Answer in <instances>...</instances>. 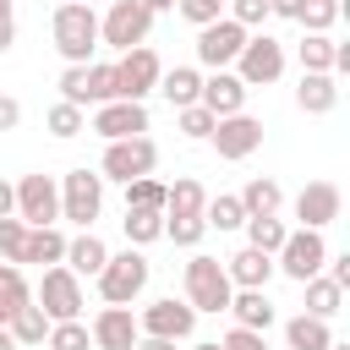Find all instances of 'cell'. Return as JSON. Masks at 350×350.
I'll return each instance as SVG.
<instances>
[{"mask_svg": "<svg viewBox=\"0 0 350 350\" xmlns=\"http://www.w3.org/2000/svg\"><path fill=\"white\" fill-rule=\"evenodd\" d=\"M49 33H55V49H60L66 66H88L93 49H98V11L82 5V0H60Z\"/></svg>", "mask_w": 350, "mask_h": 350, "instance_id": "cell-1", "label": "cell"}, {"mask_svg": "<svg viewBox=\"0 0 350 350\" xmlns=\"http://www.w3.org/2000/svg\"><path fill=\"white\" fill-rule=\"evenodd\" d=\"M148 257H142V246H126V252H109V262L98 268V295H104V306H131L142 290H148Z\"/></svg>", "mask_w": 350, "mask_h": 350, "instance_id": "cell-2", "label": "cell"}, {"mask_svg": "<svg viewBox=\"0 0 350 350\" xmlns=\"http://www.w3.org/2000/svg\"><path fill=\"white\" fill-rule=\"evenodd\" d=\"M230 295H235V284H230L224 262L208 257V252H191V262H186V301H191V312H224Z\"/></svg>", "mask_w": 350, "mask_h": 350, "instance_id": "cell-3", "label": "cell"}, {"mask_svg": "<svg viewBox=\"0 0 350 350\" xmlns=\"http://www.w3.org/2000/svg\"><path fill=\"white\" fill-rule=\"evenodd\" d=\"M148 33H153V11L142 0H109V11L98 16V44H109L120 55L148 44Z\"/></svg>", "mask_w": 350, "mask_h": 350, "instance_id": "cell-4", "label": "cell"}, {"mask_svg": "<svg viewBox=\"0 0 350 350\" xmlns=\"http://www.w3.org/2000/svg\"><path fill=\"white\" fill-rule=\"evenodd\" d=\"M235 77H241L246 88L279 82V77H284V44H279L273 33H246V44H241V55H235Z\"/></svg>", "mask_w": 350, "mask_h": 350, "instance_id": "cell-5", "label": "cell"}, {"mask_svg": "<svg viewBox=\"0 0 350 350\" xmlns=\"http://www.w3.org/2000/svg\"><path fill=\"white\" fill-rule=\"evenodd\" d=\"M153 164H159V148H153V137L142 131V137H120V142H109L104 159H98V175L126 186V180H137V175H153Z\"/></svg>", "mask_w": 350, "mask_h": 350, "instance_id": "cell-6", "label": "cell"}, {"mask_svg": "<svg viewBox=\"0 0 350 350\" xmlns=\"http://www.w3.org/2000/svg\"><path fill=\"white\" fill-rule=\"evenodd\" d=\"M98 213H104V175L71 170V175L60 180V219H71L77 230H93Z\"/></svg>", "mask_w": 350, "mask_h": 350, "instance_id": "cell-7", "label": "cell"}, {"mask_svg": "<svg viewBox=\"0 0 350 350\" xmlns=\"http://www.w3.org/2000/svg\"><path fill=\"white\" fill-rule=\"evenodd\" d=\"M323 262H328L323 230H290V235H284V246L273 252V268H279L284 279H295V284H306L312 273H323Z\"/></svg>", "mask_w": 350, "mask_h": 350, "instance_id": "cell-8", "label": "cell"}, {"mask_svg": "<svg viewBox=\"0 0 350 350\" xmlns=\"http://www.w3.org/2000/svg\"><path fill=\"white\" fill-rule=\"evenodd\" d=\"M38 306H44V317L49 323H66V317H82V279L66 268V262H49L44 268V279H38Z\"/></svg>", "mask_w": 350, "mask_h": 350, "instance_id": "cell-9", "label": "cell"}, {"mask_svg": "<svg viewBox=\"0 0 350 350\" xmlns=\"http://www.w3.org/2000/svg\"><path fill=\"white\" fill-rule=\"evenodd\" d=\"M241 44H246V27L230 22V16H213V22L197 27V66H208V71H230L235 55H241Z\"/></svg>", "mask_w": 350, "mask_h": 350, "instance_id": "cell-10", "label": "cell"}, {"mask_svg": "<svg viewBox=\"0 0 350 350\" xmlns=\"http://www.w3.org/2000/svg\"><path fill=\"white\" fill-rule=\"evenodd\" d=\"M208 142L219 148V159H252V153L262 148V120H257V115H246V109L219 115V120H213V131H208Z\"/></svg>", "mask_w": 350, "mask_h": 350, "instance_id": "cell-11", "label": "cell"}, {"mask_svg": "<svg viewBox=\"0 0 350 350\" xmlns=\"http://www.w3.org/2000/svg\"><path fill=\"white\" fill-rule=\"evenodd\" d=\"M137 328L142 334H153V339H191V328H197V312H191V301H175V295H164V301H148L142 312H137Z\"/></svg>", "mask_w": 350, "mask_h": 350, "instance_id": "cell-12", "label": "cell"}, {"mask_svg": "<svg viewBox=\"0 0 350 350\" xmlns=\"http://www.w3.org/2000/svg\"><path fill=\"white\" fill-rule=\"evenodd\" d=\"M159 71H164V66H159V55H153L148 44H137V49H126V55L115 60V93L142 104V98L159 88Z\"/></svg>", "mask_w": 350, "mask_h": 350, "instance_id": "cell-13", "label": "cell"}, {"mask_svg": "<svg viewBox=\"0 0 350 350\" xmlns=\"http://www.w3.org/2000/svg\"><path fill=\"white\" fill-rule=\"evenodd\" d=\"M16 219H22L27 230L55 224V219H60V186H55L49 175H22V180H16Z\"/></svg>", "mask_w": 350, "mask_h": 350, "instance_id": "cell-14", "label": "cell"}, {"mask_svg": "<svg viewBox=\"0 0 350 350\" xmlns=\"http://www.w3.org/2000/svg\"><path fill=\"white\" fill-rule=\"evenodd\" d=\"M93 131H98L104 142L142 137V131H148V104H137V98H109V104H93Z\"/></svg>", "mask_w": 350, "mask_h": 350, "instance_id": "cell-15", "label": "cell"}, {"mask_svg": "<svg viewBox=\"0 0 350 350\" xmlns=\"http://www.w3.org/2000/svg\"><path fill=\"white\" fill-rule=\"evenodd\" d=\"M339 208H345V191H339L334 180H306L301 197H295V219H301V230H328V224L339 219Z\"/></svg>", "mask_w": 350, "mask_h": 350, "instance_id": "cell-16", "label": "cell"}, {"mask_svg": "<svg viewBox=\"0 0 350 350\" xmlns=\"http://www.w3.org/2000/svg\"><path fill=\"white\" fill-rule=\"evenodd\" d=\"M88 334H93V350H131V345L142 339L131 306H104V312L88 323Z\"/></svg>", "mask_w": 350, "mask_h": 350, "instance_id": "cell-17", "label": "cell"}, {"mask_svg": "<svg viewBox=\"0 0 350 350\" xmlns=\"http://www.w3.org/2000/svg\"><path fill=\"white\" fill-rule=\"evenodd\" d=\"M246 93H252V88H246L235 71H213V77H202L197 104L213 109V115H235V109H246Z\"/></svg>", "mask_w": 350, "mask_h": 350, "instance_id": "cell-18", "label": "cell"}, {"mask_svg": "<svg viewBox=\"0 0 350 350\" xmlns=\"http://www.w3.org/2000/svg\"><path fill=\"white\" fill-rule=\"evenodd\" d=\"M224 273H230L235 290H268V279H273V257L257 252V246H241L235 257H224Z\"/></svg>", "mask_w": 350, "mask_h": 350, "instance_id": "cell-19", "label": "cell"}, {"mask_svg": "<svg viewBox=\"0 0 350 350\" xmlns=\"http://www.w3.org/2000/svg\"><path fill=\"white\" fill-rule=\"evenodd\" d=\"M295 104H301V115H328V109L339 104V82H334V71H301V82H295Z\"/></svg>", "mask_w": 350, "mask_h": 350, "instance_id": "cell-20", "label": "cell"}, {"mask_svg": "<svg viewBox=\"0 0 350 350\" xmlns=\"http://www.w3.org/2000/svg\"><path fill=\"white\" fill-rule=\"evenodd\" d=\"M224 312H230L241 328H257V334H268V328H273V317H279V312H273V301H268V290H235Z\"/></svg>", "mask_w": 350, "mask_h": 350, "instance_id": "cell-21", "label": "cell"}, {"mask_svg": "<svg viewBox=\"0 0 350 350\" xmlns=\"http://www.w3.org/2000/svg\"><path fill=\"white\" fill-rule=\"evenodd\" d=\"M104 262H109V246H104L93 230H82V235H71V241H66V268H71L77 279H82V273H88V279H98V268H104Z\"/></svg>", "mask_w": 350, "mask_h": 350, "instance_id": "cell-22", "label": "cell"}, {"mask_svg": "<svg viewBox=\"0 0 350 350\" xmlns=\"http://www.w3.org/2000/svg\"><path fill=\"white\" fill-rule=\"evenodd\" d=\"M235 197H241L246 219H262V213H279V208H284V191H279V180H273V175H252Z\"/></svg>", "mask_w": 350, "mask_h": 350, "instance_id": "cell-23", "label": "cell"}, {"mask_svg": "<svg viewBox=\"0 0 350 350\" xmlns=\"http://www.w3.org/2000/svg\"><path fill=\"white\" fill-rule=\"evenodd\" d=\"M16 262H38V268H49V262H66V235L55 230V224H38V230H27V241H22V257Z\"/></svg>", "mask_w": 350, "mask_h": 350, "instance_id": "cell-24", "label": "cell"}, {"mask_svg": "<svg viewBox=\"0 0 350 350\" xmlns=\"http://www.w3.org/2000/svg\"><path fill=\"white\" fill-rule=\"evenodd\" d=\"M328 317H312V312H295L290 323H284V345L290 350H328Z\"/></svg>", "mask_w": 350, "mask_h": 350, "instance_id": "cell-25", "label": "cell"}, {"mask_svg": "<svg viewBox=\"0 0 350 350\" xmlns=\"http://www.w3.org/2000/svg\"><path fill=\"white\" fill-rule=\"evenodd\" d=\"M159 93H164L175 109L197 104V93H202V71H197V66H175V71H159Z\"/></svg>", "mask_w": 350, "mask_h": 350, "instance_id": "cell-26", "label": "cell"}, {"mask_svg": "<svg viewBox=\"0 0 350 350\" xmlns=\"http://www.w3.org/2000/svg\"><path fill=\"white\" fill-rule=\"evenodd\" d=\"M202 202H208V191H202V180H191V175H180V180L164 191V213H170V219H202Z\"/></svg>", "mask_w": 350, "mask_h": 350, "instance_id": "cell-27", "label": "cell"}, {"mask_svg": "<svg viewBox=\"0 0 350 350\" xmlns=\"http://www.w3.org/2000/svg\"><path fill=\"white\" fill-rule=\"evenodd\" d=\"M301 290H306V312H312V317H339V312H345V290H339L328 273H312Z\"/></svg>", "mask_w": 350, "mask_h": 350, "instance_id": "cell-28", "label": "cell"}, {"mask_svg": "<svg viewBox=\"0 0 350 350\" xmlns=\"http://www.w3.org/2000/svg\"><path fill=\"white\" fill-rule=\"evenodd\" d=\"M126 241L131 246H153V241H164V208H126Z\"/></svg>", "mask_w": 350, "mask_h": 350, "instance_id": "cell-29", "label": "cell"}, {"mask_svg": "<svg viewBox=\"0 0 350 350\" xmlns=\"http://www.w3.org/2000/svg\"><path fill=\"white\" fill-rule=\"evenodd\" d=\"M5 328H11V339H16V345H44L49 317H44V306H38V301H22V306L11 312V323H5Z\"/></svg>", "mask_w": 350, "mask_h": 350, "instance_id": "cell-30", "label": "cell"}, {"mask_svg": "<svg viewBox=\"0 0 350 350\" xmlns=\"http://www.w3.org/2000/svg\"><path fill=\"white\" fill-rule=\"evenodd\" d=\"M295 55H301V71H334V55H339V44H334L328 33H301Z\"/></svg>", "mask_w": 350, "mask_h": 350, "instance_id": "cell-31", "label": "cell"}, {"mask_svg": "<svg viewBox=\"0 0 350 350\" xmlns=\"http://www.w3.org/2000/svg\"><path fill=\"white\" fill-rule=\"evenodd\" d=\"M202 224H208V230H241V224H246V208H241V197H235V191H224V197H208V202H202Z\"/></svg>", "mask_w": 350, "mask_h": 350, "instance_id": "cell-32", "label": "cell"}, {"mask_svg": "<svg viewBox=\"0 0 350 350\" xmlns=\"http://www.w3.org/2000/svg\"><path fill=\"white\" fill-rule=\"evenodd\" d=\"M241 230H246V246H257V252H268V257H273V252L284 246V235H290L279 213H262V219H246Z\"/></svg>", "mask_w": 350, "mask_h": 350, "instance_id": "cell-33", "label": "cell"}, {"mask_svg": "<svg viewBox=\"0 0 350 350\" xmlns=\"http://www.w3.org/2000/svg\"><path fill=\"white\" fill-rule=\"evenodd\" d=\"M22 301H33V290H27V279H22V268L0 257V323H11V312H16Z\"/></svg>", "mask_w": 350, "mask_h": 350, "instance_id": "cell-34", "label": "cell"}, {"mask_svg": "<svg viewBox=\"0 0 350 350\" xmlns=\"http://www.w3.org/2000/svg\"><path fill=\"white\" fill-rule=\"evenodd\" d=\"M44 126H49V137H60V142H71V137H82L88 131V109H77V104H49V115H44Z\"/></svg>", "mask_w": 350, "mask_h": 350, "instance_id": "cell-35", "label": "cell"}, {"mask_svg": "<svg viewBox=\"0 0 350 350\" xmlns=\"http://www.w3.org/2000/svg\"><path fill=\"white\" fill-rule=\"evenodd\" d=\"M44 345H49V350H93V334H88L82 317H66V323H49Z\"/></svg>", "mask_w": 350, "mask_h": 350, "instance_id": "cell-36", "label": "cell"}, {"mask_svg": "<svg viewBox=\"0 0 350 350\" xmlns=\"http://www.w3.org/2000/svg\"><path fill=\"white\" fill-rule=\"evenodd\" d=\"M339 11H345L339 0H301V16L295 22H301V33H328L339 22Z\"/></svg>", "mask_w": 350, "mask_h": 350, "instance_id": "cell-37", "label": "cell"}, {"mask_svg": "<svg viewBox=\"0 0 350 350\" xmlns=\"http://www.w3.org/2000/svg\"><path fill=\"white\" fill-rule=\"evenodd\" d=\"M115 93V60H88V104H109Z\"/></svg>", "mask_w": 350, "mask_h": 350, "instance_id": "cell-38", "label": "cell"}, {"mask_svg": "<svg viewBox=\"0 0 350 350\" xmlns=\"http://www.w3.org/2000/svg\"><path fill=\"white\" fill-rule=\"evenodd\" d=\"M164 180H153V175H137V180H126V208H164Z\"/></svg>", "mask_w": 350, "mask_h": 350, "instance_id": "cell-39", "label": "cell"}, {"mask_svg": "<svg viewBox=\"0 0 350 350\" xmlns=\"http://www.w3.org/2000/svg\"><path fill=\"white\" fill-rule=\"evenodd\" d=\"M175 120H180V131L191 137V142H208V131H213V109H202V104H186V109H175Z\"/></svg>", "mask_w": 350, "mask_h": 350, "instance_id": "cell-40", "label": "cell"}, {"mask_svg": "<svg viewBox=\"0 0 350 350\" xmlns=\"http://www.w3.org/2000/svg\"><path fill=\"white\" fill-rule=\"evenodd\" d=\"M208 235V224L202 219H170L164 213V241H175V246H186V252H197V241Z\"/></svg>", "mask_w": 350, "mask_h": 350, "instance_id": "cell-41", "label": "cell"}, {"mask_svg": "<svg viewBox=\"0 0 350 350\" xmlns=\"http://www.w3.org/2000/svg\"><path fill=\"white\" fill-rule=\"evenodd\" d=\"M224 16H230V22H241V27L252 33V27H262V22H268V0H224Z\"/></svg>", "mask_w": 350, "mask_h": 350, "instance_id": "cell-42", "label": "cell"}, {"mask_svg": "<svg viewBox=\"0 0 350 350\" xmlns=\"http://www.w3.org/2000/svg\"><path fill=\"white\" fill-rule=\"evenodd\" d=\"M60 98L77 104V109H88V66H66L60 71Z\"/></svg>", "mask_w": 350, "mask_h": 350, "instance_id": "cell-43", "label": "cell"}, {"mask_svg": "<svg viewBox=\"0 0 350 350\" xmlns=\"http://www.w3.org/2000/svg\"><path fill=\"white\" fill-rule=\"evenodd\" d=\"M22 241H27V224H22L16 213H5V219H0V257L16 262V257H22Z\"/></svg>", "mask_w": 350, "mask_h": 350, "instance_id": "cell-44", "label": "cell"}, {"mask_svg": "<svg viewBox=\"0 0 350 350\" xmlns=\"http://www.w3.org/2000/svg\"><path fill=\"white\" fill-rule=\"evenodd\" d=\"M175 11L191 22V27H202V22H213V16H224V0H175Z\"/></svg>", "mask_w": 350, "mask_h": 350, "instance_id": "cell-45", "label": "cell"}, {"mask_svg": "<svg viewBox=\"0 0 350 350\" xmlns=\"http://www.w3.org/2000/svg\"><path fill=\"white\" fill-rule=\"evenodd\" d=\"M219 350H268V334H257V328H230L224 339H219Z\"/></svg>", "mask_w": 350, "mask_h": 350, "instance_id": "cell-46", "label": "cell"}, {"mask_svg": "<svg viewBox=\"0 0 350 350\" xmlns=\"http://www.w3.org/2000/svg\"><path fill=\"white\" fill-rule=\"evenodd\" d=\"M16 44V11H11V0H0V55Z\"/></svg>", "mask_w": 350, "mask_h": 350, "instance_id": "cell-47", "label": "cell"}, {"mask_svg": "<svg viewBox=\"0 0 350 350\" xmlns=\"http://www.w3.org/2000/svg\"><path fill=\"white\" fill-rule=\"evenodd\" d=\"M16 126H22V104L11 93H0V131H16Z\"/></svg>", "mask_w": 350, "mask_h": 350, "instance_id": "cell-48", "label": "cell"}, {"mask_svg": "<svg viewBox=\"0 0 350 350\" xmlns=\"http://www.w3.org/2000/svg\"><path fill=\"white\" fill-rule=\"evenodd\" d=\"M268 16H290L295 22L301 16V0H268Z\"/></svg>", "mask_w": 350, "mask_h": 350, "instance_id": "cell-49", "label": "cell"}, {"mask_svg": "<svg viewBox=\"0 0 350 350\" xmlns=\"http://www.w3.org/2000/svg\"><path fill=\"white\" fill-rule=\"evenodd\" d=\"M5 213H16V186H11V180H0V219H5Z\"/></svg>", "mask_w": 350, "mask_h": 350, "instance_id": "cell-50", "label": "cell"}, {"mask_svg": "<svg viewBox=\"0 0 350 350\" xmlns=\"http://www.w3.org/2000/svg\"><path fill=\"white\" fill-rule=\"evenodd\" d=\"M131 350H175V339H153V334H142Z\"/></svg>", "mask_w": 350, "mask_h": 350, "instance_id": "cell-51", "label": "cell"}, {"mask_svg": "<svg viewBox=\"0 0 350 350\" xmlns=\"http://www.w3.org/2000/svg\"><path fill=\"white\" fill-rule=\"evenodd\" d=\"M0 350H22V345L11 339V328H5V323H0Z\"/></svg>", "mask_w": 350, "mask_h": 350, "instance_id": "cell-52", "label": "cell"}, {"mask_svg": "<svg viewBox=\"0 0 350 350\" xmlns=\"http://www.w3.org/2000/svg\"><path fill=\"white\" fill-rule=\"evenodd\" d=\"M142 5H148L153 16H159V11H175V0H142Z\"/></svg>", "mask_w": 350, "mask_h": 350, "instance_id": "cell-53", "label": "cell"}, {"mask_svg": "<svg viewBox=\"0 0 350 350\" xmlns=\"http://www.w3.org/2000/svg\"><path fill=\"white\" fill-rule=\"evenodd\" d=\"M328 350H350V339H328Z\"/></svg>", "mask_w": 350, "mask_h": 350, "instance_id": "cell-54", "label": "cell"}, {"mask_svg": "<svg viewBox=\"0 0 350 350\" xmlns=\"http://www.w3.org/2000/svg\"><path fill=\"white\" fill-rule=\"evenodd\" d=\"M191 350H219V339H202V345H191Z\"/></svg>", "mask_w": 350, "mask_h": 350, "instance_id": "cell-55", "label": "cell"}, {"mask_svg": "<svg viewBox=\"0 0 350 350\" xmlns=\"http://www.w3.org/2000/svg\"><path fill=\"white\" fill-rule=\"evenodd\" d=\"M82 5H93V0H82Z\"/></svg>", "mask_w": 350, "mask_h": 350, "instance_id": "cell-56", "label": "cell"}]
</instances>
